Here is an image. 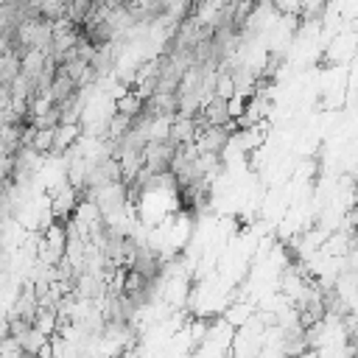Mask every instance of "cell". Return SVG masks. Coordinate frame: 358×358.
<instances>
[{
    "mask_svg": "<svg viewBox=\"0 0 358 358\" xmlns=\"http://www.w3.org/2000/svg\"><path fill=\"white\" fill-rule=\"evenodd\" d=\"M78 131H81L78 123H73V126H56V129H53V145H50V154H48V157L67 154V148L78 140Z\"/></svg>",
    "mask_w": 358,
    "mask_h": 358,
    "instance_id": "obj_1",
    "label": "cell"
}]
</instances>
